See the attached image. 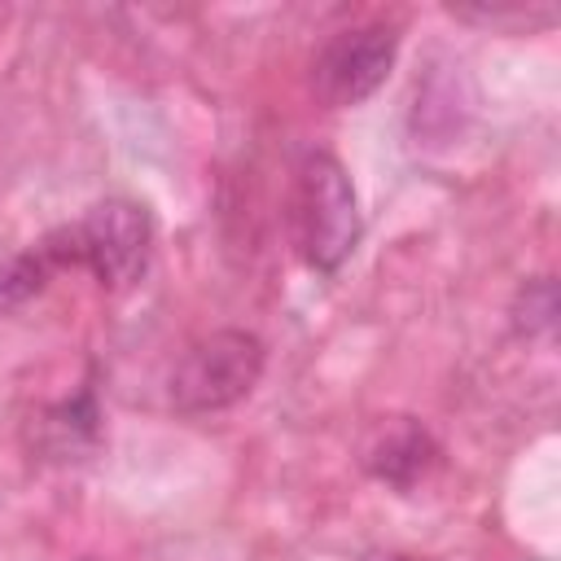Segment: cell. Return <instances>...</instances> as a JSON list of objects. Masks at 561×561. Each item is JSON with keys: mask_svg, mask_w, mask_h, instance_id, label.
<instances>
[{"mask_svg": "<svg viewBox=\"0 0 561 561\" xmlns=\"http://www.w3.org/2000/svg\"><path fill=\"white\" fill-rule=\"evenodd\" d=\"M53 272H57V259H53V250H48L44 237L35 245L0 259V311H13L22 302H31L48 285Z\"/></svg>", "mask_w": 561, "mask_h": 561, "instance_id": "8992f818", "label": "cell"}, {"mask_svg": "<svg viewBox=\"0 0 561 561\" xmlns=\"http://www.w3.org/2000/svg\"><path fill=\"white\" fill-rule=\"evenodd\" d=\"M364 465H368V473L381 478L386 486L412 491V486L438 465V443H434V434H430L421 421L399 416V421H390V425L377 434V443L368 447Z\"/></svg>", "mask_w": 561, "mask_h": 561, "instance_id": "5b68a950", "label": "cell"}, {"mask_svg": "<svg viewBox=\"0 0 561 561\" xmlns=\"http://www.w3.org/2000/svg\"><path fill=\"white\" fill-rule=\"evenodd\" d=\"M289 237L311 272H337L359 245V202L346 167L316 149L294 171Z\"/></svg>", "mask_w": 561, "mask_h": 561, "instance_id": "6da1fadb", "label": "cell"}, {"mask_svg": "<svg viewBox=\"0 0 561 561\" xmlns=\"http://www.w3.org/2000/svg\"><path fill=\"white\" fill-rule=\"evenodd\" d=\"M394 53H399V35L394 26H381V22H368V26H351V31H337L320 53H316V66H311V88L324 105L333 110H351L359 101H368L390 66H394Z\"/></svg>", "mask_w": 561, "mask_h": 561, "instance_id": "3957f363", "label": "cell"}, {"mask_svg": "<svg viewBox=\"0 0 561 561\" xmlns=\"http://www.w3.org/2000/svg\"><path fill=\"white\" fill-rule=\"evenodd\" d=\"M75 241H79V267H88L101 285H127L145 272L153 224L140 202L110 197L96 202L75 224Z\"/></svg>", "mask_w": 561, "mask_h": 561, "instance_id": "277c9868", "label": "cell"}, {"mask_svg": "<svg viewBox=\"0 0 561 561\" xmlns=\"http://www.w3.org/2000/svg\"><path fill=\"white\" fill-rule=\"evenodd\" d=\"M552 320H557V285H552V276L526 280L517 289V298H513V329L526 333V337H539V333L552 329Z\"/></svg>", "mask_w": 561, "mask_h": 561, "instance_id": "52a82bcc", "label": "cell"}, {"mask_svg": "<svg viewBox=\"0 0 561 561\" xmlns=\"http://www.w3.org/2000/svg\"><path fill=\"white\" fill-rule=\"evenodd\" d=\"M267 364V346L250 329H215L197 337L171 368L167 394L184 416H210L241 403Z\"/></svg>", "mask_w": 561, "mask_h": 561, "instance_id": "7a4b0ae2", "label": "cell"}]
</instances>
